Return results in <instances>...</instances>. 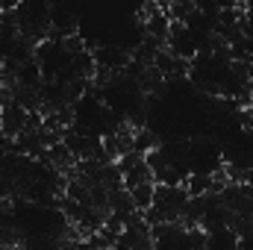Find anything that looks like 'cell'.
<instances>
[{
  "mask_svg": "<svg viewBox=\"0 0 253 250\" xmlns=\"http://www.w3.org/2000/svg\"><path fill=\"white\" fill-rule=\"evenodd\" d=\"M144 250H156V248H144Z\"/></svg>",
  "mask_w": 253,
  "mask_h": 250,
  "instance_id": "obj_3",
  "label": "cell"
},
{
  "mask_svg": "<svg viewBox=\"0 0 253 250\" xmlns=\"http://www.w3.org/2000/svg\"><path fill=\"white\" fill-rule=\"evenodd\" d=\"M203 250H239V236L230 227L215 230V233H206V248Z\"/></svg>",
  "mask_w": 253,
  "mask_h": 250,
  "instance_id": "obj_2",
  "label": "cell"
},
{
  "mask_svg": "<svg viewBox=\"0 0 253 250\" xmlns=\"http://www.w3.org/2000/svg\"><path fill=\"white\" fill-rule=\"evenodd\" d=\"M27 124H30V112H27L21 103H15V100L9 97V103L0 106V132L18 138V135L27 129Z\"/></svg>",
  "mask_w": 253,
  "mask_h": 250,
  "instance_id": "obj_1",
  "label": "cell"
}]
</instances>
